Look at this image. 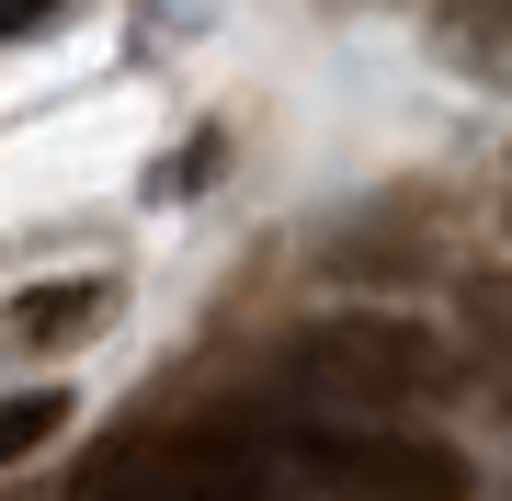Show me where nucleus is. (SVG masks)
I'll return each mask as SVG.
<instances>
[{
	"instance_id": "obj_7",
	"label": "nucleus",
	"mask_w": 512,
	"mask_h": 501,
	"mask_svg": "<svg viewBox=\"0 0 512 501\" xmlns=\"http://www.w3.org/2000/svg\"><path fill=\"white\" fill-rule=\"evenodd\" d=\"M69 0H0V35H35V23H57Z\"/></svg>"
},
{
	"instance_id": "obj_5",
	"label": "nucleus",
	"mask_w": 512,
	"mask_h": 501,
	"mask_svg": "<svg viewBox=\"0 0 512 501\" xmlns=\"http://www.w3.org/2000/svg\"><path fill=\"white\" fill-rule=\"evenodd\" d=\"M467 331H478V365H490V388L512 399V285H467Z\"/></svg>"
},
{
	"instance_id": "obj_2",
	"label": "nucleus",
	"mask_w": 512,
	"mask_h": 501,
	"mask_svg": "<svg viewBox=\"0 0 512 501\" xmlns=\"http://www.w3.org/2000/svg\"><path fill=\"white\" fill-rule=\"evenodd\" d=\"M285 456L330 501H467V456L399 422H285Z\"/></svg>"
},
{
	"instance_id": "obj_6",
	"label": "nucleus",
	"mask_w": 512,
	"mask_h": 501,
	"mask_svg": "<svg viewBox=\"0 0 512 501\" xmlns=\"http://www.w3.org/2000/svg\"><path fill=\"white\" fill-rule=\"evenodd\" d=\"M57 422H69V399H57V388H23V399H0V467H12V456H35Z\"/></svg>"
},
{
	"instance_id": "obj_3",
	"label": "nucleus",
	"mask_w": 512,
	"mask_h": 501,
	"mask_svg": "<svg viewBox=\"0 0 512 501\" xmlns=\"http://www.w3.org/2000/svg\"><path fill=\"white\" fill-rule=\"evenodd\" d=\"M80 501H274V490L217 433H114L80 467Z\"/></svg>"
},
{
	"instance_id": "obj_4",
	"label": "nucleus",
	"mask_w": 512,
	"mask_h": 501,
	"mask_svg": "<svg viewBox=\"0 0 512 501\" xmlns=\"http://www.w3.org/2000/svg\"><path fill=\"white\" fill-rule=\"evenodd\" d=\"M92 319H103V285L69 274V285H23V297L0 308V331L23 353H69V342H92Z\"/></svg>"
},
{
	"instance_id": "obj_1",
	"label": "nucleus",
	"mask_w": 512,
	"mask_h": 501,
	"mask_svg": "<svg viewBox=\"0 0 512 501\" xmlns=\"http://www.w3.org/2000/svg\"><path fill=\"white\" fill-rule=\"evenodd\" d=\"M285 410H319V422H376V410H410L444 388V353L421 319H308L274 353Z\"/></svg>"
}]
</instances>
